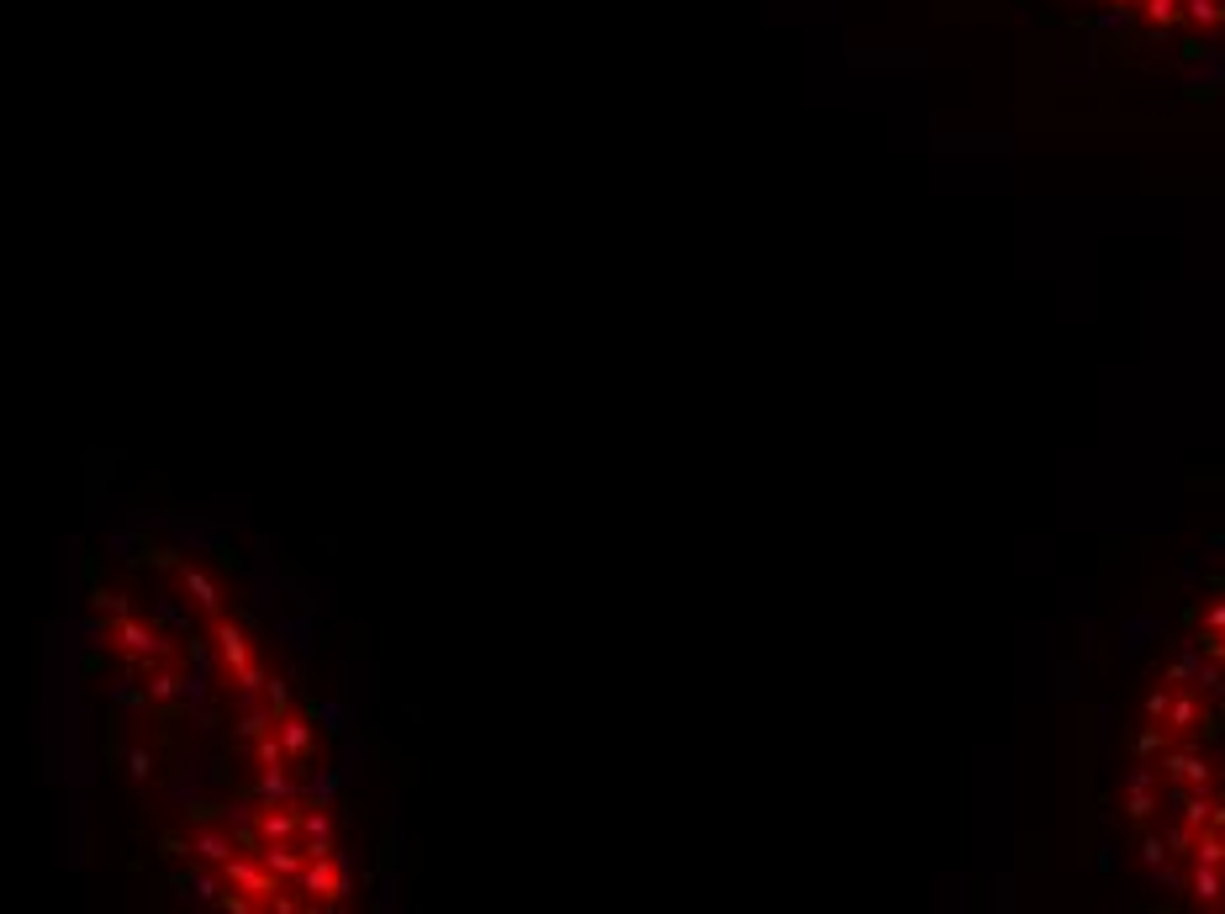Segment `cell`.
<instances>
[{
    "label": "cell",
    "instance_id": "obj_1",
    "mask_svg": "<svg viewBox=\"0 0 1225 914\" xmlns=\"http://www.w3.org/2000/svg\"><path fill=\"white\" fill-rule=\"evenodd\" d=\"M1136 819L1194 904L1225 910V581L1194 608L1189 640L1147 703Z\"/></svg>",
    "mask_w": 1225,
    "mask_h": 914
},
{
    "label": "cell",
    "instance_id": "obj_2",
    "mask_svg": "<svg viewBox=\"0 0 1225 914\" xmlns=\"http://www.w3.org/2000/svg\"><path fill=\"white\" fill-rule=\"evenodd\" d=\"M1099 6L1152 38H1173L1183 49L1225 59V0H1099Z\"/></svg>",
    "mask_w": 1225,
    "mask_h": 914
}]
</instances>
